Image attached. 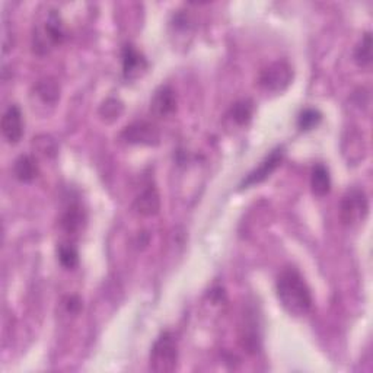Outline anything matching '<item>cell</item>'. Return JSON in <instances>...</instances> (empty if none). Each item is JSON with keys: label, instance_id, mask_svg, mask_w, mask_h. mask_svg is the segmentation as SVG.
Here are the masks:
<instances>
[{"label": "cell", "instance_id": "cell-2", "mask_svg": "<svg viewBox=\"0 0 373 373\" xmlns=\"http://www.w3.org/2000/svg\"><path fill=\"white\" fill-rule=\"evenodd\" d=\"M65 36L66 32L59 13L55 11H47L44 20L34 27L32 50L39 55L48 54L65 41Z\"/></svg>", "mask_w": 373, "mask_h": 373}, {"label": "cell", "instance_id": "cell-17", "mask_svg": "<svg viewBox=\"0 0 373 373\" xmlns=\"http://www.w3.org/2000/svg\"><path fill=\"white\" fill-rule=\"evenodd\" d=\"M321 120H323V114L320 109L305 108L299 114V117H297V128H299L301 132H309V130L318 127Z\"/></svg>", "mask_w": 373, "mask_h": 373}, {"label": "cell", "instance_id": "cell-4", "mask_svg": "<svg viewBox=\"0 0 373 373\" xmlns=\"http://www.w3.org/2000/svg\"><path fill=\"white\" fill-rule=\"evenodd\" d=\"M293 81V69L286 60H278L261 70L258 85L261 89L271 93L283 92Z\"/></svg>", "mask_w": 373, "mask_h": 373}, {"label": "cell", "instance_id": "cell-3", "mask_svg": "<svg viewBox=\"0 0 373 373\" xmlns=\"http://www.w3.org/2000/svg\"><path fill=\"white\" fill-rule=\"evenodd\" d=\"M178 365V344L171 331H163L151 350V369L159 373H170Z\"/></svg>", "mask_w": 373, "mask_h": 373}, {"label": "cell", "instance_id": "cell-1", "mask_svg": "<svg viewBox=\"0 0 373 373\" xmlns=\"http://www.w3.org/2000/svg\"><path fill=\"white\" fill-rule=\"evenodd\" d=\"M278 302L293 316H305L311 312L313 299L304 276L294 267H286L276 282Z\"/></svg>", "mask_w": 373, "mask_h": 373}, {"label": "cell", "instance_id": "cell-5", "mask_svg": "<svg viewBox=\"0 0 373 373\" xmlns=\"http://www.w3.org/2000/svg\"><path fill=\"white\" fill-rule=\"evenodd\" d=\"M369 212V201L363 190L351 189L348 190L340 203V217L347 226L358 225L363 222Z\"/></svg>", "mask_w": 373, "mask_h": 373}, {"label": "cell", "instance_id": "cell-16", "mask_svg": "<svg viewBox=\"0 0 373 373\" xmlns=\"http://www.w3.org/2000/svg\"><path fill=\"white\" fill-rule=\"evenodd\" d=\"M254 116V102L251 100H240L236 101L228 113V117L236 126H247Z\"/></svg>", "mask_w": 373, "mask_h": 373}, {"label": "cell", "instance_id": "cell-6", "mask_svg": "<svg viewBox=\"0 0 373 373\" xmlns=\"http://www.w3.org/2000/svg\"><path fill=\"white\" fill-rule=\"evenodd\" d=\"M285 156L283 147H276L274 151H271L264 159L261 162L254 171H251L244 179L240 182V190L251 189L254 185H258L261 182H264L270 175L277 170V166L282 163Z\"/></svg>", "mask_w": 373, "mask_h": 373}, {"label": "cell", "instance_id": "cell-14", "mask_svg": "<svg viewBox=\"0 0 373 373\" xmlns=\"http://www.w3.org/2000/svg\"><path fill=\"white\" fill-rule=\"evenodd\" d=\"M35 97L46 105H55L60 100V86L51 78L41 79L34 86Z\"/></svg>", "mask_w": 373, "mask_h": 373}, {"label": "cell", "instance_id": "cell-8", "mask_svg": "<svg viewBox=\"0 0 373 373\" xmlns=\"http://www.w3.org/2000/svg\"><path fill=\"white\" fill-rule=\"evenodd\" d=\"M2 135L8 143L16 144L24 136V118L22 111L18 105H11L2 117Z\"/></svg>", "mask_w": 373, "mask_h": 373}, {"label": "cell", "instance_id": "cell-13", "mask_svg": "<svg viewBox=\"0 0 373 373\" xmlns=\"http://www.w3.org/2000/svg\"><path fill=\"white\" fill-rule=\"evenodd\" d=\"M40 174L39 163H36L34 156L22 155L15 161L13 165V175L21 182H31Z\"/></svg>", "mask_w": 373, "mask_h": 373}, {"label": "cell", "instance_id": "cell-11", "mask_svg": "<svg viewBox=\"0 0 373 373\" xmlns=\"http://www.w3.org/2000/svg\"><path fill=\"white\" fill-rule=\"evenodd\" d=\"M133 210L143 217H152L156 216L161 210V196L156 190V186L147 185L137 198L133 203Z\"/></svg>", "mask_w": 373, "mask_h": 373}, {"label": "cell", "instance_id": "cell-9", "mask_svg": "<svg viewBox=\"0 0 373 373\" xmlns=\"http://www.w3.org/2000/svg\"><path fill=\"white\" fill-rule=\"evenodd\" d=\"M123 76L127 81H135L147 70V60L144 55L132 44H126L121 51Z\"/></svg>", "mask_w": 373, "mask_h": 373}, {"label": "cell", "instance_id": "cell-12", "mask_svg": "<svg viewBox=\"0 0 373 373\" xmlns=\"http://www.w3.org/2000/svg\"><path fill=\"white\" fill-rule=\"evenodd\" d=\"M311 190L316 197H325L331 191V175L324 163H316L312 168Z\"/></svg>", "mask_w": 373, "mask_h": 373}, {"label": "cell", "instance_id": "cell-19", "mask_svg": "<svg viewBox=\"0 0 373 373\" xmlns=\"http://www.w3.org/2000/svg\"><path fill=\"white\" fill-rule=\"evenodd\" d=\"M123 109H124V105L120 100L108 98L100 107V116L104 121L113 123V121L120 118V116L123 114Z\"/></svg>", "mask_w": 373, "mask_h": 373}, {"label": "cell", "instance_id": "cell-22", "mask_svg": "<svg viewBox=\"0 0 373 373\" xmlns=\"http://www.w3.org/2000/svg\"><path fill=\"white\" fill-rule=\"evenodd\" d=\"M66 308H67V312L70 313H78L82 308V302L78 296H69L66 301Z\"/></svg>", "mask_w": 373, "mask_h": 373}, {"label": "cell", "instance_id": "cell-15", "mask_svg": "<svg viewBox=\"0 0 373 373\" xmlns=\"http://www.w3.org/2000/svg\"><path fill=\"white\" fill-rule=\"evenodd\" d=\"M83 222H85V215L79 204L74 203V204H70V206L66 209V212L63 213L60 225H62V229L67 235H74L82 229Z\"/></svg>", "mask_w": 373, "mask_h": 373}, {"label": "cell", "instance_id": "cell-21", "mask_svg": "<svg viewBox=\"0 0 373 373\" xmlns=\"http://www.w3.org/2000/svg\"><path fill=\"white\" fill-rule=\"evenodd\" d=\"M32 144L35 146L36 151H39L40 154H43L44 156H48V158H53L57 155V143H55V140L51 137V136H47V135H41V136H36L34 137V142Z\"/></svg>", "mask_w": 373, "mask_h": 373}, {"label": "cell", "instance_id": "cell-18", "mask_svg": "<svg viewBox=\"0 0 373 373\" xmlns=\"http://www.w3.org/2000/svg\"><path fill=\"white\" fill-rule=\"evenodd\" d=\"M354 62H356L360 67H367L372 63V35L370 32H366L362 36V41L358 44L356 50H354Z\"/></svg>", "mask_w": 373, "mask_h": 373}, {"label": "cell", "instance_id": "cell-10", "mask_svg": "<svg viewBox=\"0 0 373 373\" xmlns=\"http://www.w3.org/2000/svg\"><path fill=\"white\" fill-rule=\"evenodd\" d=\"M177 109V95L171 86H161L155 90L152 101H151V111L156 117H170L175 113Z\"/></svg>", "mask_w": 373, "mask_h": 373}, {"label": "cell", "instance_id": "cell-7", "mask_svg": "<svg viewBox=\"0 0 373 373\" xmlns=\"http://www.w3.org/2000/svg\"><path fill=\"white\" fill-rule=\"evenodd\" d=\"M121 139L130 144H143V146H155L161 142V136L156 127L144 121L127 126L123 130Z\"/></svg>", "mask_w": 373, "mask_h": 373}, {"label": "cell", "instance_id": "cell-20", "mask_svg": "<svg viewBox=\"0 0 373 373\" xmlns=\"http://www.w3.org/2000/svg\"><path fill=\"white\" fill-rule=\"evenodd\" d=\"M57 257H59L60 264L67 270H73L79 264L78 250L74 248L72 244H62L57 248Z\"/></svg>", "mask_w": 373, "mask_h": 373}]
</instances>
